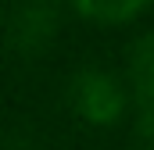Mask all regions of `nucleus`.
I'll return each instance as SVG.
<instances>
[{"label":"nucleus","mask_w":154,"mask_h":150,"mask_svg":"<svg viewBox=\"0 0 154 150\" xmlns=\"http://www.w3.org/2000/svg\"><path fill=\"white\" fill-rule=\"evenodd\" d=\"M68 104L90 125H115L125 111V89L104 68H82L68 82Z\"/></svg>","instance_id":"f257e3e1"},{"label":"nucleus","mask_w":154,"mask_h":150,"mask_svg":"<svg viewBox=\"0 0 154 150\" xmlns=\"http://www.w3.org/2000/svg\"><path fill=\"white\" fill-rule=\"evenodd\" d=\"M129 79L136 86L140 104L154 114V29L133 43V50H129Z\"/></svg>","instance_id":"f03ea898"},{"label":"nucleus","mask_w":154,"mask_h":150,"mask_svg":"<svg viewBox=\"0 0 154 150\" xmlns=\"http://www.w3.org/2000/svg\"><path fill=\"white\" fill-rule=\"evenodd\" d=\"M75 11L100 25H125L151 7V0H72Z\"/></svg>","instance_id":"7ed1b4c3"},{"label":"nucleus","mask_w":154,"mask_h":150,"mask_svg":"<svg viewBox=\"0 0 154 150\" xmlns=\"http://www.w3.org/2000/svg\"><path fill=\"white\" fill-rule=\"evenodd\" d=\"M50 32H54V25H50V14L47 11H22V14H14V32H11L14 46L39 50L50 39Z\"/></svg>","instance_id":"20e7f679"}]
</instances>
